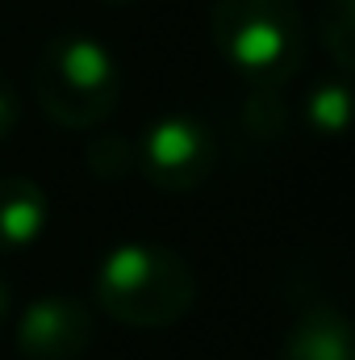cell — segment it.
Wrapping results in <instances>:
<instances>
[{
  "instance_id": "obj_12",
  "label": "cell",
  "mask_w": 355,
  "mask_h": 360,
  "mask_svg": "<svg viewBox=\"0 0 355 360\" xmlns=\"http://www.w3.org/2000/svg\"><path fill=\"white\" fill-rule=\"evenodd\" d=\"M8 310H13V302H8V285L0 281V331H4V323H8Z\"/></svg>"
},
{
  "instance_id": "obj_5",
  "label": "cell",
  "mask_w": 355,
  "mask_h": 360,
  "mask_svg": "<svg viewBox=\"0 0 355 360\" xmlns=\"http://www.w3.org/2000/svg\"><path fill=\"white\" fill-rule=\"evenodd\" d=\"M92 335V306L76 293H42L17 319V352L25 360H80Z\"/></svg>"
},
{
  "instance_id": "obj_1",
  "label": "cell",
  "mask_w": 355,
  "mask_h": 360,
  "mask_svg": "<svg viewBox=\"0 0 355 360\" xmlns=\"http://www.w3.org/2000/svg\"><path fill=\"white\" fill-rule=\"evenodd\" d=\"M92 297L121 327L163 331L196 306V276L176 248L134 239L96 264Z\"/></svg>"
},
{
  "instance_id": "obj_2",
  "label": "cell",
  "mask_w": 355,
  "mask_h": 360,
  "mask_svg": "<svg viewBox=\"0 0 355 360\" xmlns=\"http://www.w3.org/2000/svg\"><path fill=\"white\" fill-rule=\"evenodd\" d=\"M209 34L217 55L255 89H276L305 59V21L297 0H213Z\"/></svg>"
},
{
  "instance_id": "obj_4",
  "label": "cell",
  "mask_w": 355,
  "mask_h": 360,
  "mask_svg": "<svg viewBox=\"0 0 355 360\" xmlns=\"http://www.w3.org/2000/svg\"><path fill=\"white\" fill-rule=\"evenodd\" d=\"M134 168L159 193H192L217 168V139L201 117L168 113L142 130V143L134 147Z\"/></svg>"
},
{
  "instance_id": "obj_3",
  "label": "cell",
  "mask_w": 355,
  "mask_h": 360,
  "mask_svg": "<svg viewBox=\"0 0 355 360\" xmlns=\"http://www.w3.org/2000/svg\"><path fill=\"white\" fill-rule=\"evenodd\" d=\"M34 96L55 126L92 130L121 101V68L105 42L88 34H59L38 55Z\"/></svg>"
},
{
  "instance_id": "obj_6",
  "label": "cell",
  "mask_w": 355,
  "mask_h": 360,
  "mask_svg": "<svg viewBox=\"0 0 355 360\" xmlns=\"http://www.w3.org/2000/svg\"><path fill=\"white\" fill-rule=\"evenodd\" d=\"M51 226V197L29 176H0V256L34 248Z\"/></svg>"
},
{
  "instance_id": "obj_13",
  "label": "cell",
  "mask_w": 355,
  "mask_h": 360,
  "mask_svg": "<svg viewBox=\"0 0 355 360\" xmlns=\"http://www.w3.org/2000/svg\"><path fill=\"white\" fill-rule=\"evenodd\" d=\"M100 4H130V0H100Z\"/></svg>"
},
{
  "instance_id": "obj_8",
  "label": "cell",
  "mask_w": 355,
  "mask_h": 360,
  "mask_svg": "<svg viewBox=\"0 0 355 360\" xmlns=\"http://www.w3.org/2000/svg\"><path fill=\"white\" fill-rule=\"evenodd\" d=\"M305 122L314 134H326V139H339L351 122V89H347V76H335V80H322L314 84L305 96Z\"/></svg>"
},
{
  "instance_id": "obj_10",
  "label": "cell",
  "mask_w": 355,
  "mask_h": 360,
  "mask_svg": "<svg viewBox=\"0 0 355 360\" xmlns=\"http://www.w3.org/2000/svg\"><path fill=\"white\" fill-rule=\"evenodd\" d=\"M84 160H88V172L96 180H121L134 168V147L117 134H96L84 151Z\"/></svg>"
},
{
  "instance_id": "obj_11",
  "label": "cell",
  "mask_w": 355,
  "mask_h": 360,
  "mask_svg": "<svg viewBox=\"0 0 355 360\" xmlns=\"http://www.w3.org/2000/svg\"><path fill=\"white\" fill-rule=\"evenodd\" d=\"M17 122H21V105H17V92H13L8 84H4V80H0V143H4V139H13Z\"/></svg>"
},
{
  "instance_id": "obj_7",
  "label": "cell",
  "mask_w": 355,
  "mask_h": 360,
  "mask_svg": "<svg viewBox=\"0 0 355 360\" xmlns=\"http://www.w3.org/2000/svg\"><path fill=\"white\" fill-rule=\"evenodd\" d=\"M280 360H355L351 323L335 306H309L284 335Z\"/></svg>"
},
{
  "instance_id": "obj_9",
  "label": "cell",
  "mask_w": 355,
  "mask_h": 360,
  "mask_svg": "<svg viewBox=\"0 0 355 360\" xmlns=\"http://www.w3.org/2000/svg\"><path fill=\"white\" fill-rule=\"evenodd\" d=\"M318 34H322L326 55L335 59L339 76H347L355 68V0H322Z\"/></svg>"
}]
</instances>
